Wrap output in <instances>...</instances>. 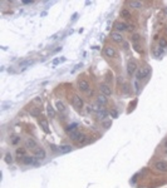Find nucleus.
<instances>
[{
    "mask_svg": "<svg viewBox=\"0 0 167 188\" xmlns=\"http://www.w3.org/2000/svg\"><path fill=\"white\" fill-rule=\"evenodd\" d=\"M150 73H151V68L150 67H143V68H141V69H138L136 71V79H137V80H142V79L148 77Z\"/></svg>",
    "mask_w": 167,
    "mask_h": 188,
    "instance_id": "nucleus-1",
    "label": "nucleus"
},
{
    "mask_svg": "<svg viewBox=\"0 0 167 188\" xmlns=\"http://www.w3.org/2000/svg\"><path fill=\"white\" fill-rule=\"evenodd\" d=\"M72 104H73V107L75 109H82L83 108V99L79 95H73V98H72Z\"/></svg>",
    "mask_w": 167,
    "mask_h": 188,
    "instance_id": "nucleus-2",
    "label": "nucleus"
},
{
    "mask_svg": "<svg viewBox=\"0 0 167 188\" xmlns=\"http://www.w3.org/2000/svg\"><path fill=\"white\" fill-rule=\"evenodd\" d=\"M136 71H137V63L135 60H130L127 63V73L130 75H133L136 74Z\"/></svg>",
    "mask_w": 167,
    "mask_h": 188,
    "instance_id": "nucleus-3",
    "label": "nucleus"
},
{
    "mask_svg": "<svg viewBox=\"0 0 167 188\" xmlns=\"http://www.w3.org/2000/svg\"><path fill=\"white\" fill-rule=\"evenodd\" d=\"M89 88H90V85H89V83L87 82L86 79H82V80L78 82V89L81 90V92H83V93H88Z\"/></svg>",
    "mask_w": 167,
    "mask_h": 188,
    "instance_id": "nucleus-4",
    "label": "nucleus"
},
{
    "mask_svg": "<svg viewBox=\"0 0 167 188\" xmlns=\"http://www.w3.org/2000/svg\"><path fill=\"white\" fill-rule=\"evenodd\" d=\"M103 54L107 56V58H115L116 49L113 47H111V45H107V47H104V49H103Z\"/></svg>",
    "mask_w": 167,
    "mask_h": 188,
    "instance_id": "nucleus-5",
    "label": "nucleus"
},
{
    "mask_svg": "<svg viewBox=\"0 0 167 188\" xmlns=\"http://www.w3.org/2000/svg\"><path fill=\"white\" fill-rule=\"evenodd\" d=\"M25 144H26V148L32 149V150H34V152H35L37 149H39V145H38V143L34 141L33 138H28V139H26Z\"/></svg>",
    "mask_w": 167,
    "mask_h": 188,
    "instance_id": "nucleus-6",
    "label": "nucleus"
},
{
    "mask_svg": "<svg viewBox=\"0 0 167 188\" xmlns=\"http://www.w3.org/2000/svg\"><path fill=\"white\" fill-rule=\"evenodd\" d=\"M113 26H115L116 32H118V33H122V32H124V30H128V25L126 24V23H123V21H116Z\"/></svg>",
    "mask_w": 167,
    "mask_h": 188,
    "instance_id": "nucleus-7",
    "label": "nucleus"
},
{
    "mask_svg": "<svg viewBox=\"0 0 167 188\" xmlns=\"http://www.w3.org/2000/svg\"><path fill=\"white\" fill-rule=\"evenodd\" d=\"M99 92H101V94L108 97V95H111V94H112V89H111V86H109L108 84H104V83H103V84L99 85Z\"/></svg>",
    "mask_w": 167,
    "mask_h": 188,
    "instance_id": "nucleus-8",
    "label": "nucleus"
},
{
    "mask_svg": "<svg viewBox=\"0 0 167 188\" xmlns=\"http://www.w3.org/2000/svg\"><path fill=\"white\" fill-rule=\"evenodd\" d=\"M155 168H156L158 172H167V162L157 161L156 163H155Z\"/></svg>",
    "mask_w": 167,
    "mask_h": 188,
    "instance_id": "nucleus-9",
    "label": "nucleus"
},
{
    "mask_svg": "<svg viewBox=\"0 0 167 188\" xmlns=\"http://www.w3.org/2000/svg\"><path fill=\"white\" fill-rule=\"evenodd\" d=\"M111 39L113 41H116V43H122L123 36H122V34L118 33V32H113V33H111Z\"/></svg>",
    "mask_w": 167,
    "mask_h": 188,
    "instance_id": "nucleus-10",
    "label": "nucleus"
},
{
    "mask_svg": "<svg viewBox=\"0 0 167 188\" xmlns=\"http://www.w3.org/2000/svg\"><path fill=\"white\" fill-rule=\"evenodd\" d=\"M23 163L26 165H32V164H37V157H29L26 156L23 158Z\"/></svg>",
    "mask_w": 167,
    "mask_h": 188,
    "instance_id": "nucleus-11",
    "label": "nucleus"
},
{
    "mask_svg": "<svg viewBox=\"0 0 167 188\" xmlns=\"http://www.w3.org/2000/svg\"><path fill=\"white\" fill-rule=\"evenodd\" d=\"M107 102H108V99H107V97H106V95H103V94H99V95H98V98H97V104L99 105V107H103V105H106V104H107Z\"/></svg>",
    "mask_w": 167,
    "mask_h": 188,
    "instance_id": "nucleus-12",
    "label": "nucleus"
},
{
    "mask_svg": "<svg viewBox=\"0 0 167 188\" xmlns=\"http://www.w3.org/2000/svg\"><path fill=\"white\" fill-rule=\"evenodd\" d=\"M78 124L77 123H72V124H69V126H67L66 127V132L68 134H70V133H73V132H77L78 129Z\"/></svg>",
    "mask_w": 167,
    "mask_h": 188,
    "instance_id": "nucleus-13",
    "label": "nucleus"
},
{
    "mask_svg": "<svg viewBox=\"0 0 167 188\" xmlns=\"http://www.w3.org/2000/svg\"><path fill=\"white\" fill-rule=\"evenodd\" d=\"M39 124H40V127L43 128V130L45 132V133H49V124H48V120H45V119H39Z\"/></svg>",
    "mask_w": 167,
    "mask_h": 188,
    "instance_id": "nucleus-14",
    "label": "nucleus"
},
{
    "mask_svg": "<svg viewBox=\"0 0 167 188\" xmlns=\"http://www.w3.org/2000/svg\"><path fill=\"white\" fill-rule=\"evenodd\" d=\"M34 153H35V157L38 158V159H44V158H45V150L43 148L37 149Z\"/></svg>",
    "mask_w": 167,
    "mask_h": 188,
    "instance_id": "nucleus-15",
    "label": "nucleus"
},
{
    "mask_svg": "<svg viewBox=\"0 0 167 188\" xmlns=\"http://www.w3.org/2000/svg\"><path fill=\"white\" fill-rule=\"evenodd\" d=\"M107 114H108L107 110H104V109L102 108V107H101V108L97 110V115H98V118L102 119V120H103V119L106 118V117H107Z\"/></svg>",
    "mask_w": 167,
    "mask_h": 188,
    "instance_id": "nucleus-16",
    "label": "nucleus"
},
{
    "mask_svg": "<svg viewBox=\"0 0 167 188\" xmlns=\"http://www.w3.org/2000/svg\"><path fill=\"white\" fill-rule=\"evenodd\" d=\"M128 4H130V6L133 8V9H141L142 8V3L141 1H136V0H132V1H130Z\"/></svg>",
    "mask_w": 167,
    "mask_h": 188,
    "instance_id": "nucleus-17",
    "label": "nucleus"
},
{
    "mask_svg": "<svg viewBox=\"0 0 167 188\" xmlns=\"http://www.w3.org/2000/svg\"><path fill=\"white\" fill-rule=\"evenodd\" d=\"M55 107H57V110L60 112V113H63L64 110H66V105H64V103L63 102H60V100H58L55 103Z\"/></svg>",
    "mask_w": 167,
    "mask_h": 188,
    "instance_id": "nucleus-18",
    "label": "nucleus"
},
{
    "mask_svg": "<svg viewBox=\"0 0 167 188\" xmlns=\"http://www.w3.org/2000/svg\"><path fill=\"white\" fill-rule=\"evenodd\" d=\"M162 53H164V49H162L161 47L153 48V55L156 56V58H160V56L162 55Z\"/></svg>",
    "mask_w": 167,
    "mask_h": 188,
    "instance_id": "nucleus-19",
    "label": "nucleus"
},
{
    "mask_svg": "<svg viewBox=\"0 0 167 188\" xmlns=\"http://www.w3.org/2000/svg\"><path fill=\"white\" fill-rule=\"evenodd\" d=\"M72 150V147L70 145H68V144H64V145H60L59 147V152L60 153H68V152H70Z\"/></svg>",
    "mask_w": 167,
    "mask_h": 188,
    "instance_id": "nucleus-20",
    "label": "nucleus"
},
{
    "mask_svg": "<svg viewBox=\"0 0 167 188\" xmlns=\"http://www.w3.org/2000/svg\"><path fill=\"white\" fill-rule=\"evenodd\" d=\"M32 64H33V60L28 59V60H24V62H21L20 64H19V67H20L21 69H25V68H28L29 65H32Z\"/></svg>",
    "mask_w": 167,
    "mask_h": 188,
    "instance_id": "nucleus-21",
    "label": "nucleus"
},
{
    "mask_svg": "<svg viewBox=\"0 0 167 188\" xmlns=\"http://www.w3.org/2000/svg\"><path fill=\"white\" fill-rule=\"evenodd\" d=\"M81 134H82V133H81V132H78V130H77V132H73V133H70V134H69V138L72 139V141L77 142V141H78V138L81 137Z\"/></svg>",
    "mask_w": 167,
    "mask_h": 188,
    "instance_id": "nucleus-22",
    "label": "nucleus"
},
{
    "mask_svg": "<svg viewBox=\"0 0 167 188\" xmlns=\"http://www.w3.org/2000/svg\"><path fill=\"white\" fill-rule=\"evenodd\" d=\"M47 112H48V115L50 117V118H54V117H55V110H54V108H53L50 104H48Z\"/></svg>",
    "mask_w": 167,
    "mask_h": 188,
    "instance_id": "nucleus-23",
    "label": "nucleus"
},
{
    "mask_svg": "<svg viewBox=\"0 0 167 188\" xmlns=\"http://www.w3.org/2000/svg\"><path fill=\"white\" fill-rule=\"evenodd\" d=\"M86 142H87V135H86V134H83V133H82V134H81V137H79V138H78V141H77V142H75V143H77V144H78V145H82V144H84V143H86Z\"/></svg>",
    "mask_w": 167,
    "mask_h": 188,
    "instance_id": "nucleus-24",
    "label": "nucleus"
},
{
    "mask_svg": "<svg viewBox=\"0 0 167 188\" xmlns=\"http://www.w3.org/2000/svg\"><path fill=\"white\" fill-rule=\"evenodd\" d=\"M17 156L20 157V158L26 157V150H25V148H18L17 149Z\"/></svg>",
    "mask_w": 167,
    "mask_h": 188,
    "instance_id": "nucleus-25",
    "label": "nucleus"
},
{
    "mask_svg": "<svg viewBox=\"0 0 167 188\" xmlns=\"http://www.w3.org/2000/svg\"><path fill=\"white\" fill-rule=\"evenodd\" d=\"M29 112H30V114H32V115L38 117V115L40 114V108H32Z\"/></svg>",
    "mask_w": 167,
    "mask_h": 188,
    "instance_id": "nucleus-26",
    "label": "nucleus"
},
{
    "mask_svg": "<svg viewBox=\"0 0 167 188\" xmlns=\"http://www.w3.org/2000/svg\"><path fill=\"white\" fill-rule=\"evenodd\" d=\"M5 163H8V164L13 163V157H11L10 153H6L5 154Z\"/></svg>",
    "mask_w": 167,
    "mask_h": 188,
    "instance_id": "nucleus-27",
    "label": "nucleus"
},
{
    "mask_svg": "<svg viewBox=\"0 0 167 188\" xmlns=\"http://www.w3.org/2000/svg\"><path fill=\"white\" fill-rule=\"evenodd\" d=\"M121 15H122L123 18H126V19H128V18H131V13L128 10H126V9H123L122 11H121Z\"/></svg>",
    "mask_w": 167,
    "mask_h": 188,
    "instance_id": "nucleus-28",
    "label": "nucleus"
},
{
    "mask_svg": "<svg viewBox=\"0 0 167 188\" xmlns=\"http://www.w3.org/2000/svg\"><path fill=\"white\" fill-rule=\"evenodd\" d=\"M160 47H161L162 49L167 47V40L164 39V38H161V39H160Z\"/></svg>",
    "mask_w": 167,
    "mask_h": 188,
    "instance_id": "nucleus-29",
    "label": "nucleus"
},
{
    "mask_svg": "<svg viewBox=\"0 0 167 188\" xmlns=\"http://www.w3.org/2000/svg\"><path fill=\"white\" fill-rule=\"evenodd\" d=\"M102 124H103V127L106 128V129H108V128L112 126V122H111V120H106V122H103Z\"/></svg>",
    "mask_w": 167,
    "mask_h": 188,
    "instance_id": "nucleus-30",
    "label": "nucleus"
},
{
    "mask_svg": "<svg viewBox=\"0 0 167 188\" xmlns=\"http://www.w3.org/2000/svg\"><path fill=\"white\" fill-rule=\"evenodd\" d=\"M138 40H139V35H137V34H135L133 38H132V41H133V43H138Z\"/></svg>",
    "mask_w": 167,
    "mask_h": 188,
    "instance_id": "nucleus-31",
    "label": "nucleus"
},
{
    "mask_svg": "<svg viewBox=\"0 0 167 188\" xmlns=\"http://www.w3.org/2000/svg\"><path fill=\"white\" fill-rule=\"evenodd\" d=\"M19 141H20V138H19V137H14V139L11 141V143H13V144H17Z\"/></svg>",
    "mask_w": 167,
    "mask_h": 188,
    "instance_id": "nucleus-32",
    "label": "nucleus"
},
{
    "mask_svg": "<svg viewBox=\"0 0 167 188\" xmlns=\"http://www.w3.org/2000/svg\"><path fill=\"white\" fill-rule=\"evenodd\" d=\"M82 65H83V64L81 63V64H78V65H75V68H74V69H73V71H75V70H78L79 69V68H82Z\"/></svg>",
    "mask_w": 167,
    "mask_h": 188,
    "instance_id": "nucleus-33",
    "label": "nucleus"
},
{
    "mask_svg": "<svg viewBox=\"0 0 167 188\" xmlns=\"http://www.w3.org/2000/svg\"><path fill=\"white\" fill-rule=\"evenodd\" d=\"M164 149H165V152L167 153V139H166L165 143H164Z\"/></svg>",
    "mask_w": 167,
    "mask_h": 188,
    "instance_id": "nucleus-34",
    "label": "nucleus"
},
{
    "mask_svg": "<svg viewBox=\"0 0 167 188\" xmlns=\"http://www.w3.org/2000/svg\"><path fill=\"white\" fill-rule=\"evenodd\" d=\"M112 115L115 117V118H117V112H116V110H113V112H112Z\"/></svg>",
    "mask_w": 167,
    "mask_h": 188,
    "instance_id": "nucleus-35",
    "label": "nucleus"
}]
</instances>
